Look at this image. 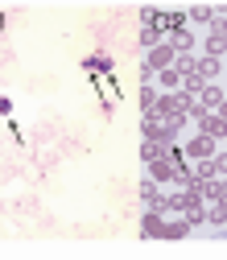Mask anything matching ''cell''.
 <instances>
[{"label": "cell", "mask_w": 227, "mask_h": 260, "mask_svg": "<svg viewBox=\"0 0 227 260\" xmlns=\"http://www.w3.org/2000/svg\"><path fill=\"white\" fill-rule=\"evenodd\" d=\"M203 100H207L211 108H219V104H223V91H219V87H207V95H203Z\"/></svg>", "instance_id": "obj_4"}, {"label": "cell", "mask_w": 227, "mask_h": 260, "mask_svg": "<svg viewBox=\"0 0 227 260\" xmlns=\"http://www.w3.org/2000/svg\"><path fill=\"white\" fill-rule=\"evenodd\" d=\"M145 236H166V227H161V219H157V215H149V219H145Z\"/></svg>", "instance_id": "obj_3"}, {"label": "cell", "mask_w": 227, "mask_h": 260, "mask_svg": "<svg viewBox=\"0 0 227 260\" xmlns=\"http://www.w3.org/2000/svg\"><path fill=\"white\" fill-rule=\"evenodd\" d=\"M170 46H174V50H190V34H174Z\"/></svg>", "instance_id": "obj_8"}, {"label": "cell", "mask_w": 227, "mask_h": 260, "mask_svg": "<svg viewBox=\"0 0 227 260\" xmlns=\"http://www.w3.org/2000/svg\"><path fill=\"white\" fill-rule=\"evenodd\" d=\"M223 46H227V38H211V42H207V50H211V58H215V54H223Z\"/></svg>", "instance_id": "obj_9"}, {"label": "cell", "mask_w": 227, "mask_h": 260, "mask_svg": "<svg viewBox=\"0 0 227 260\" xmlns=\"http://www.w3.org/2000/svg\"><path fill=\"white\" fill-rule=\"evenodd\" d=\"M190 153H199V157H203V153H211V141H207V137H199V141H190Z\"/></svg>", "instance_id": "obj_5"}, {"label": "cell", "mask_w": 227, "mask_h": 260, "mask_svg": "<svg viewBox=\"0 0 227 260\" xmlns=\"http://www.w3.org/2000/svg\"><path fill=\"white\" fill-rule=\"evenodd\" d=\"M149 174H153V178H161V182H166V178H170L174 170H170V161H166V157H161V161L153 157V166H149Z\"/></svg>", "instance_id": "obj_2"}, {"label": "cell", "mask_w": 227, "mask_h": 260, "mask_svg": "<svg viewBox=\"0 0 227 260\" xmlns=\"http://www.w3.org/2000/svg\"><path fill=\"white\" fill-rule=\"evenodd\" d=\"M207 128H211L207 137H223V133H227V124H223V120H207Z\"/></svg>", "instance_id": "obj_7"}, {"label": "cell", "mask_w": 227, "mask_h": 260, "mask_svg": "<svg viewBox=\"0 0 227 260\" xmlns=\"http://www.w3.org/2000/svg\"><path fill=\"white\" fill-rule=\"evenodd\" d=\"M199 71H203V79H211V75L219 71V62H215V58H207V62H199Z\"/></svg>", "instance_id": "obj_6"}, {"label": "cell", "mask_w": 227, "mask_h": 260, "mask_svg": "<svg viewBox=\"0 0 227 260\" xmlns=\"http://www.w3.org/2000/svg\"><path fill=\"white\" fill-rule=\"evenodd\" d=\"M174 62V46H153L149 50V67H157V71H166Z\"/></svg>", "instance_id": "obj_1"}, {"label": "cell", "mask_w": 227, "mask_h": 260, "mask_svg": "<svg viewBox=\"0 0 227 260\" xmlns=\"http://www.w3.org/2000/svg\"><path fill=\"white\" fill-rule=\"evenodd\" d=\"M166 236H170V240H178V236H186V223H174V227H166Z\"/></svg>", "instance_id": "obj_10"}, {"label": "cell", "mask_w": 227, "mask_h": 260, "mask_svg": "<svg viewBox=\"0 0 227 260\" xmlns=\"http://www.w3.org/2000/svg\"><path fill=\"white\" fill-rule=\"evenodd\" d=\"M215 170H219V174H227V157H219V161H215Z\"/></svg>", "instance_id": "obj_11"}]
</instances>
